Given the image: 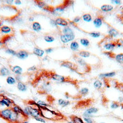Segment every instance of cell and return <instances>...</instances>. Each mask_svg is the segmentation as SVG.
<instances>
[{
    "label": "cell",
    "instance_id": "cell-36",
    "mask_svg": "<svg viewBox=\"0 0 123 123\" xmlns=\"http://www.w3.org/2000/svg\"><path fill=\"white\" fill-rule=\"evenodd\" d=\"M44 40L47 43H52L55 41V38L50 35H46L44 36Z\"/></svg>",
    "mask_w": 123,
    "mask_h": 123
},
{
    "label": "cell",
    "instance_id": "cell-34",
    "mask_svg": "<svg viewBox=\"0 0 123 123\" xmlns=\"http://www.w3.org/2000/svg\"><path fill=\"white\" fill-rule=\"evenodd\" d=\"M80 42L81 45L86 47H88L90 44V41L87 38H81L80 40Z\"/></svg>",
    "mask_w": 123,
    "mask_h": 123
},
{
    "label": "cell",
    "instance_id": "cell-5",
    "mask_svg": "<svg viewBox=\"0 0 123 123\" xmlns=\"http://www.w3.org/2000/svg\"><path fill=\"white\" fill-rule=\"evenodd\" d=\"M60 64H61V67L68 68L72 72H75V73L79 74V67H78V64H75L71 62L68 61H63L61 62Z\"/></svg>",
    "mask_w": 123,
    "mask_h": 123
},
{
    "label": "cell",
    "instance_id": "cell-24",
    "mask_svg": "<svg viewBox=\"0 0 123 123\" xmlns=\"http://www.w3.org/2000/svg\"><path fill=\"white\" fill-rule=\"evenodd\" d=\"M116 75V73L115 72H111V73H107L104 74H101L99 75L100 78L101 79H107V78H113Z\"/></svg>",
    "mask_w": 123,
    "mask_h": 123
},
{
    "label": "cell",
    "instance_id": "cell-33",
    "mask_svg": "<svg viewBox=\"0 0 123 123\" xmlns=\"http://www.w3.org/2000/svg\"><path fill=\"white\" fill-rule=\"evenodd\" d=\"M113 58L115 59L117 62L123 64V53L118 54L113 56Z\"/></svg>",
    "mask_w": 123,
    "mask_h": 123
},
{
    "label": "cell",
    "instance_id": "cell-3",
    "mask_svg": "<svg viewBox=\"0 0 123 123\" xmlns=\"http://www.w3.org/2000/svg\"><path fill=\"white\" fill-rule=\"evenodd\" d=\"M15 103L13 100L7 98L4 95H0V111H1V108L5 107V108H12L15 105Z\"/></svg>",
    "mask_w": 123,
    "mask_h": 123
},
{
    "label": "cell",
    "instance_id": "cell-51",
    "mask_svg": "<svg viewBox=\"0 0 123 123\" xmlns=\"http://www.w3.org/2000/svg\"><path fill=\"white\" fill-rule=\"evenodd\" d=\"M6 2L7 4L9 5H12V4L13 3V1H7Z\"/></svg>",
    "mask_w": 123,
    "mask_h": 123
},
{
    "label": "cell",
    "instance_id": "cell-25",
    "mask_svg": "<svg viewBox=\"0 0 123 123\" xmlns=\"http://www.w3.org/2000/svg\"><path fill=\"white\" fill-rule=\"evenodd\" d=\"M10 74V72L6 67H2L0 68V75L2 76H9Z\"/></svg>",
    "mask_w": 123,
    "mask_h": 123
},
{
    "label": "cell",
    "instance_id": "cell-46",
    "mask_svg": "<svg viewBox=\"0 0 123 123\" xmlns=\"http://www.w3.org/2000/svg\"><path fill=\"white\" fill-rule=\"evenodd\" d=\"M80 20H81V17H80L77 16V17H75L74 18L73 22L74 23V24H78V22H79Z\"/></svg>",
    "mask_w": 123,
    "mask_h": 123
},
{
    "label": "cell",
    "instance_id": "cell-17",
    "mask_svg": "<svg viewBox=\"0 0 123 123\" xmlns=\"http://www.w3.org/2000/svg\"><path fill=\"white\" fill-rule=\"evenodd\" d=\"M12 31H13V29L12 27L4 25L0 27V32L1 33L5 34L7 35L14 34Z\"/></svg>",
    "mask_w": 123,
    "mask_h": 123
},
{
    "label": "cell",
    "instance_id": "cell-18",
    "mask_svg": "<svg viewBox=\"0 0 123 123\" xmlns=\"http://www.w3.org/2000/svg\"><path fill=\"white\" fill-rule=\"evenodd\" d=\"M44 51L42 49L39 48V47H34L33 51V54L34 55H36L38 57H42L44 54Z\"/></svg>",
    "mask_w": 123,
    "mask_h": 123
},
{
    "label": "cell",
    "instance_id": "cell-6",
    "mask_svg": "<svg viewBox=\"0 0 123 123\" xmlns=\"http://www.w3.org/2000/svg\"><path fill=\"white\" fill-rule=\"evenodd\" d=\"M35 4H36V5L40 8L42 9L43 10H44V11L50 12V13H53L54 8V7L51 6L49 5L48 4H47L46 3L44 2V1H39V0H36V1H34Z\"/></svg>",
    "mask_w": 123,
    "mask_h": 123
},
{
    "label": "cell",
    "instance_id": "cell-16",
    "mask_svg": "<svg viewBox=\"0 0 123 123\" xmlns=\"http://www.w3.org/2000/svg\"><path fill=\"white\" fill-rule=\"evenodd\" d=\"M93 24L96 28H100L101 26H102L103 24V18L101 15H99V16L96 17L93 19Z\"/></svg>",
    "mask_w": 123,
    "mask_h": 123
},
{
    "label": "cell",
    "instance_id": "cell-41",
    "mask_svg": "<svg viewBox=\"0 0 123 123\" xmlns=\"http://www.w3.org/2000/svg\"><path fill=\"white\" fill-rule=\"evenodd\" d=\"M119 106L120 103H119L117 102V101H113V102L112 103V104H111V108L112 109H113V110L118 108L119 107Z\"/></svg>",
    "mask_w": 123,
    "mask_h": 123
},
{
    "label": "cell",
    "instance_id": "cell-54",
    "mask_svg": "<svg viewBox=\"0 0 123 123\" xmlns=\"http://www.w3.org/2000/svg\"><path fill=\"white\" fill-rule=\"evenodd\" d=\"M22 123H29L27 122V121H24V122H22Z\"/></svg>",
    "mask_w": 123,
    "mask_h": 123
},
{
    "label": "cell",
    "instance_id": "cell-45",
    "mask_svg": "<svg viewBox=\"0 0 123 123\" xmlns=\"http://www.w3.org/2000/svg\"><path fill=\"white\" fill-rule=\"evenodd\" d=\"M34 119L37 121H39V122H41V123H46L45 120H44L43 118L41 117H35V118H34Z\"/></svg>",
    "mask_w": 123,
    "mask_h": 123
},
{
    "label": "cell",
    "instance_id": "cell-38",
    "mask_svg": "<svg viewBox=\"0 0 123 123\" xmlns=\"http://www.w3.org/2000/svg\"><path fill=\"white\" fill-rule=\"evenodd\" d=\"M91 37L93 38H98L101 36V33L98 31H92L88 33Z\"/></svg>",
    "mask_w": 123,
    "mask_h": 123
},
{
    "label": "cell",
    "instance_id": "cell-29",
    "mask_svg": "<svg viewBox=\"0 0 123 123\" xmlns=\"http://www.w3.org/2000/svg\"><path fill=\"white\" fill-rule=\"evenodd\" d=\"M58 104L61 106V107L64 108L67 107L70 105L71 104V101L69 100H66L62 99H60L58 100Z\"/></svg>",
    "mask_w": 123,
    "mask_h": 123
},
{
    "label": "cell",
    "instance_id": "cell-8",
    "mask_svg": "<svg viewBox=\"0 0 123 123\" xmlns=\"http://www.w3.org/2000/svg\"><path fill=\"white\" fill-rule=\"evenodd\" d=\"M70 1H64V2L62 4L60 5L57 6L56 7H55L54 8V10L53 13L54 14H62L65 10V9L68 7V5H70Z\"/></svg>",
    "mask_w": 123,
    "mask_h": 123
},
{
    "label": "cell",
    "instance_id": "cell-53",
    "mask_svg": "<svg viewBox=\"0 0 123 123\" xmlns=\"http://www.w3.org/2000/svg\"><path fill=\"white\" fill-rule=\"evenodd\" d=\"M120 43H121V46H123V40L122 41H120Z\"/></svg>",
    "mask_w": 123,
    "mask_h": 123
},
{
    "label": "cell",
    "instance_id": "cell-7",
    "mask_svg": "<svg viewBox=\"0 0 123 123\" xmlns=\"http://www.w3.org/2000/svg\"><path fill=\"white\" fill-rule=\"evenodd\" d=\"M51 91V82L49 80L44 81L43 83L40 86L38 89V92L41 94H46L47 92H50Z\"/></svg>",
    "mask_w": 123,
    "mask_h": 123
},
{
    "label": "cell",
    "instance_id": "cell-10",
    "mask_svg": "<svg viewBox=\"0 0 123 123\" xmlns=\"http://www.w3.org/2000/svg\"><path fill=\"white\" fill-rule=\"evenodd\" d=\"M12 112V108H7L4 109V110H1L0 111V117L7 121Z\"/></svg>",
    "mask_w": 123,
    "mask_h": 123
},
{
    "label": "cell",
    "instance_id": "cell-37",
    "mask_svg": "<svg viewBox=\"0 0 123 123\" xmlns=\"http://www.w3.org/2000/svg\"><path fill=\"white\" fill-rule=\"evenodd\" d=\"M89 93V89L87 87H84V88H81L79 91V96H85Z\"/></svg>",
    "mask_w": 123,
    "mask_h": 123
},
{
    "label": "cell",
    "instance_id": "cell-52",
    "mask_svg": "<svg viewBox=\"0 0 123 123\" xmlns=\"http://www.w3.org/2000/svg\"><path fill=\"white\" fill-rule=\"evenodd\" d=\"M4 44L3 43V42H2V41L1 40H0V47H4Z\"/></svg>",
    "mask_w": 123,
    "mask_h": 123
},
{
    "label": "cell",
    "instance_id": "cell-22",
    "mask_svg": "<svg viewBox=\"0 0 123 123\" xmlns=\"http://www.w3.org/2000/svg\"><path fill=\"white\" fill-rule=\"evenodd\" d=\"M69 118L71 121H73L74 123H85L82 119H81L79 117L76 116V115H72L69 116Z\"/></svg>",
    "mask_w": 123,
    "mask_h": 123
},
{
    "label": "cell",
    "instance_id": "cell-30",
    "mask_svg": "<svg viewBox=\"0 0 123 123\" xmlns=\"http://www.w3.org/2000/svg\"><path fill=\"white\" fill-rule=\"evenodd\" d=\"M32 29L34 31L39 32L42 30V26L38 22H33L32 24Z\"/></svg>",
    "mask_w": 123,
    "mask_h": 123
},
{
    "label": "cell",
    "instance_id": "cell-42",
    "mask_svg": "<svg viewBox=\"0 0 123 123\" xmlns=\"http://www.w3.org/2000/svg\"><path fill=\"white\" fill-rule=\"evenodd\" d=\"M83 119L86 123H95L94 120L90 117H84Z\"/></svg>",
    "mask_w": 123,
    "mask_h": 123
},
{
    "label": "cell",
    "instance_id": "cell-9",
    "mask_svg": "<svg viewBox=\"0 0 123 123\" xmlns=\"http://www.w3.org/2000/svg\"><path fill=\"white\" fill-rule=\"evenodd\" d=\"M75 38V34L66 35L63 34H61V35H60V39H61V42L63 43H67L70 42L71 41H74Z\"/></svg>",
    "mask_w": 123,
    "mask_h": 123
},
{
    "label": "cell",
    "instance_id": "cell-14",
    "mask_svg": "<svg viewBox=\"0 0 123 123\" xmlns=\"http://www.w3.org/2000/svg\"><path fill=\"white\" fill-rule=\"evenodd\" d=\"M55 21L58 26H62L65 27L68 26L69 25L68 21L62 17L56 18V19H55Z\"/></svg>",
    "mask_w": 123,
    "mask_h": 123
},
{
    "label": "cell",
    "instance_id": "cell-28",
    "mask_svg": "<svg viewBox=\"0 0 123 123\" xmlns=\"http://www.w3.org/2000/svg\"><path fill=\"white\" fill-rule=\"evenodd\" d=\"M93 87L98 91H101L103 88V82L100 80H96L93 83Z\"/></svg>",
    "mask_w": 123,
    "mask_h": 123
},
{
    "label": "cell",
    "instance_id": "cell-1",
    "mask_svg": "<svg viewBox=\"0 0 123 123\" xmlns=\"http://www.w3.org/2000/svg\"><path fill=\"white\" fill-rule=\"evenodd\" d=\"M37 107L41 113V117L44 119L55 123H63L68 121V118L58 111L51 110L49 107H42L38 104Z\"/></svg>",
    "mask_w": 123,
    "mask_h": 123
},
{
    "label": "cell",
    "instance_id": "cell-13",
    "mask_svg": "<svg viewBox=\"0 0 123 123\" xmlns=\"http://www.w3.org/2000/svg\"><path fill=\"white\" fill-rule=\"evenodd\" d=\"M99 111V109L96 107H91L90 108L87 109L83 113L84 117H90L91 116H92V115L96 113Z\"/></svg>",
    "mask_w": 123,
    "mask_h": 123
},
{
    "label": "cell",
    "instance_id": "cell-11",
    "mask_svg": "<svg viewBox=\"0 0 123 123\" xmlns=\"http://www.w3.org/2000/svg\"><path fill=\"white\" fill-rule=\"evenodd\" d=\"M103 46L106 51L108 52H111L116 47V41H110V42L107 41V42H104Z\"/></svg>",
    "mask_w": 123,
    "mask_h": 123
},
{
    "label": "cell",
    "instance_id": "cell-55",
    "mask_svg": "<svg viewBox=\"0 0 123 123\" xmlns=\"http://www.w3.org/2000/svg\"><path fill=\"white\" fill-rule=\"evenodd\" d=\"M1 24H1V21H0V27L2 26H1Z\"/></svg>",
    "mask_w": 123,
    "mask_h": 123
},
{
    "label": "cell",
    "instance_id": "cell-40",
    "mask_svg": "<svg viewBox=\"0 0 123 123\" xmlns=\"http://www.w3.org/2000/svg\"><path fill=\"white\" fill-rule=\"evenodd\" d=\"M37 103L38 104V105L40 106H42V107H50L51 105H49V104H47L46 102L42 101V100H38Z\"/></svg>",
    "mask_w": 123,
    "mask_h": 123
},
{
    "label": "cell",
    "instance_id": "cell-49",
    "mask_svg": "<svg viewBox=\"0 0 123 123\" xmlns=\"http://www.w3.org/2000/svg\"><path fill=\"white\" fill-rule=\"evenodd\" d=\"M113 3H115V4L116 5H120L121 4V1H119V0H114V1H113Z\"/></svg>",
    "mask_w": 123,
    "mask_h": 123
},
{
    "label": "cell",
    "instance_id": "cell-27",
    "mask_svg": "<svg viewBox=\"0 0 123 123\" xmlns=\"http://www.w3.org/2000/svg\"><path fill=\"white\" fill-rule=\"evenodd\" d=\"M119 34V31L114 28H111L108 31V36L110 38H115Z\"/></svg>",
    "mask_w": 123,
    "mask_h": 123
},
{
    "label": "cell",
    "instance_id": "cell-19",
    "mask_svg": "<svg viewBox=\"0 0 123 123\" xmlns=\"http://www.w3.org/2000/svg\"><path fill=\"white\" fill-rule=\"evenodd\" d=\"M114 7L111 5L108 4H105L102 5L100 7V10L102 12H105V13H108V12H111L113 10Z\"/></svg>",
    "mask_w": 123,
    "mask_h": 123
},
{
    "label": "cell",
    "instance_id": "cell-57",
    "mask_svg": "<svg viewBox=\"0 0 123 123\" xmlns=\"http://www.w3.org/2000/svg\"></svg>",
    "mask_w": 123,
    "mask_h": 123
},
{
    "label": "cell",
    "instance_id": "cell-43",
    "mask_svg": "<svg viewBox=\"0 0 123 123\" xmlns=\"http://www.w3.org/2000/svg\"><path fill=\"white\" fill-rule=\"evenodd\" d=\"M54 50V49L53 48V47H49V48H47L45 49L44 52H45L47 54H49L51 53L52 52H53Z\"/></svg>",
    "mask_w": 123,
    "mask_h": 123
},
{
    "label": "cell",
    "instance_id": "cell-31",
    "mask_svg": "<svg viewBox=\"0 0 123 123\" xmlns=\"http://www.w3.org/2000/svg\"><path fill=\"white\" fill-rule=\"evenodd\" d=\"M70 49L73 51H77L79 48V44L76 41H73L70 44Z\"/></svg>",
    "mask_w": 123,
    "mask_h": 123
},
{
    "label": "cell",
    "instance_id": "cell-21",
    "mask_svg": "<svg viewBox=\"0 0 123 123\" xmlns=\"http://www.w3.org/2000/svg\"><path fill=\"white\" fill-rule=\"evenodd\" d=\"M17 89L21 92H26L27 90V86L22 81H18L17 85Z\"/></svg>",
    "mask_w": 123,
    "mask_h": 123
},
{
    "label": "cell",
    "instance_id": "cell-50",
    "mask_svg": "<svg viewBox=\"0 0 123 123\" xmlns=\"http://www.w3.org/2000/svg\"><path fill=\"white\" fill-rule=\"evenodd\" d=\"M29 20L30 22H33L34 20V17H30L29 18Z\"/></svg>",
    "mask_w": 123,
    "mask_h": 123
},
{
    "label": "cell",
    "instance_id": "cell-23",
    "mask_svg": "<svg viewBox=\"0 0 123 123\" xmlns=\"http://www.w3.org/2000/svg\"><path fill=\"white\" fill-rule=\"evenodd\" d=\"M77 55L81 58H87L90 57L91 56V53L88 51L81 50L78 52Z\"/></svg>",
    "mask_w": 123,
    "mask_h": 123
},
{
    "label": "cell",
    "instance_id": "cell-44",
    "mask_svg": "<svg viewBox=\"0 0 123 123\" xmlns=\"http://www.w3.org/2000/svg\"><path fill=\"white\" fill-rule=\"evenodd\" d=\"M37 70V67L35 66H31V67H29V68L27 69V71L29 72H34Z\"/></svg>",
    "mask_w": 123,
    "mask_h": 123
},
{
    "label": "cell",
    "instance_id": "cell-12",
    "mask_svg": "<svg viewBox=\"0 0 123 123\" xmlns=\"http://www.w3.org/2000/svg\"><path fill=\"white\" fill-rule=\"evenodd\" d=\"M12 111L14 112H15V113H18V114H19V115H22V116L26 117L27 119H29L28 115H27L26 113L25 112L24 110H22V108H21V107H19V105L15 104V105L12 108Z\"/></svg>",
    "mask_w": 123,
    "mask_h": 123
},
{
    "label": "cell",
    "instance_id": "cell-4",
    "mask_svg": "<svg viewBox=\"0 0 123 123\" xmlns=\"http://www.w3.org/2000/svg\"><path fill=\"white\" fill-rule=\"evenodd\" d=\"M74 59L75 60L77 63L78 64V66H80V67L83 68L84 73H89L91 71V67L87 64V63L82 58L79 57L77 54H74L73 56Z\"/></svg>",
    "mask_w": 123,
    "mask_h": 123
},
{
    "label": "cell",
    "instance_id": "cell-32",
    "mask_svg": "<svg viewBox=\"0 0 123 123\" xmlns=\"http://www.w3.org/2000/svg\"><path fill=\"white\" fill-rule=\"evenodd\" d=\"M83 20L86 22H91L92 21V17L90 14L86 13L83 15L82 17Z\"/></svg>",
    "mask_w": 123,
    "mask_h": 123
},
{
    "label": "cell",
    "instance_id": "cell-15",
    "mask_svg": "<svg viewBox=\"0 0 123 123\" xmlns=\"http://www.w3.org/2000/svg\"><path fill=\"white\" fill-rule=\"evenodd\" d=\"M30 55V53L26 50H21L17 52L16 56L18 59L21 60H24L28 57Z\"/></svg>",
    "mask_w": 123,
    "mask_h": 123
},
{
    "label": "cell",
    "instance_id": "cell-20",
    "mask_svg": "<svg viewBox=\"0 0 123 123\" xmlns=\"http://www.w3.org/2000/svg\"><path fill=\"white\" fill-rule=\"evenodd\" d=\"M12 72L15 74L17 75H21L22 74V67L19 66H14L11 67Z\"/></svg>",
    "mask_w": 123,
    "mask_h": 123
},
{
    "label": "cell",
    "instance_id": "cell-39",
    "mask_svg": "<svg viewBox=\"0 0 123 123\" xmlns=\"http://www.w3.org/2000/svg\"><path fill=\"white\" fill-rule=\"evenodd\" d=\"M6 53L8 54L9 55H13V56H16L17 55V51H15V50H13V49L6 48L5 50Z\"/></svg>",
    "mask_w": 123,
    "mask_h": 123
},
{
    "label": "cell",
    "instance_id": "cell-48",
    "mask_svg": "<svg viewBox=\"0 0 123 123\" xmlns=\"http://www.w3.org/2000/svg\"><path fill=\"white\" fill-rule=\"evenodd\" d=\"M14 4L15 5H21V4H22V2L19 0H16L14 2Z\"/></svg>",
    "mask_w": 123,
    "mask_h": 123
},
{
    "label": "cell",
    "instance_id": "cell-26",
    "mask_svg": "<svg viewBox=\"0 0 123 123\" xmlns=\"http://www.w3.org/2000/svg\"><path fill=\"white\" fill-rule=\"evenodd\" d=\"M62 34H66V35L75 34L74 32L73 29L69 26L64 27V28L62 29Z\"/></svg>",
    "mask_w": 123,
    "mask_h": 123
},
{
    "label": "cell",
    "instance_id": "cell-56",
    "mask_svg": "<svg viewBox=\"0 0 123 123\" xmlns=\"http://www.w3.org/2000/svg\"><path fill=\"white\" fill-rule=\"evenodd\" d=\"M68 123H74L73 122V121H71L70 122H68Z\"/></svg>",
    "mask_w": 123,
    "mask_h": 123
},
{
    "label": "cell",
    "instance_id": "cell-35",
    "mask_svg": "<svg viewBox=\"0 0 123 123\" xmlns=\"http://www.w3.org/2000/svg\"><path fill=\"white\" fill-rule=\"evenodd\" d=\"M6 83L9 85H13L15 83H16V80L14 77L11 76H9L6 78Z\"/></svg>",
    "mask_w": 123,
    "mask_h": 123
},
{
    "label": "cell",
    "instance_id": "cell-47",
    "mask_svg": "<svg viewBox=\"0 0 123 123\" xmlns=\"http://www.w3.org/2000/svg\"><path fill=\"white\" fill-rule=\"evenodd\" d=\"M50 24L51 25L53 26V27H56V28H58L57 25L56 24V22H55V21L54 19H51L50 20Z\"/></svg>",
    "mask_w": 123,
    "mask_h": 123
},
{
    "label": "cell",
    "instance_id": "cell-2",
    "mask_svg": "<svg viewBox=\"0 0 123 123\" xmlns=\"http://www.w3.org/2000/svg\"><path fill=\"white\" fill-rule=\"evenodd\" d=\"M41 75L43 77L47 80H53L58 83H70L74 84L76 81L72 79L70 77H66L57 74L51 71H43L41 73Z\"/></svg>",
    "mask_w": 123,
    "mask_h": 123
}]
</instances>
